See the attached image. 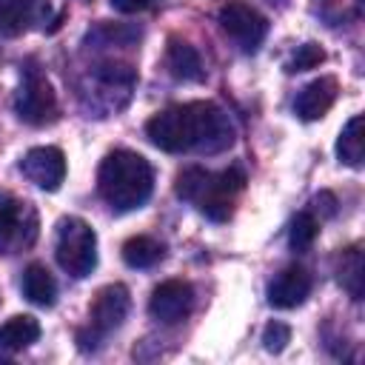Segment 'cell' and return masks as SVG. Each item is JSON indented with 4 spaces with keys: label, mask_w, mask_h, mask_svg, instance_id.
Listing matches in <instances>:
<instances>
[{
    "label": "cell",
    "mask_w": 365,
    "mask_h": 365,
    "mask_svg": "<svg viewBox=\"0 0 365 365\" xmlns=\"http://www.w3.org/2000/svg\"><path fill=\"white\" fill-rule=\"evenodd\" d=\"M145 137L168 154H220L234 145V125L217 103L194 100L154 114Z\"/></svg>",
    "instance_id": "obj_1"
},
{
    "label": "cell",
    "mask_w": 365,
    "mask_h": 365,
    "mask_svg": "<svg viewBox=\"0 0 365 365\" xmlns=\"http://www.w3.org/2000/svg\"><path fill=\"white\" fill-rule=\"evenodd\" d=\"M97 191L114 211H134L154 191V168L143 154L117 148L100 163Z\"/></svg>",
    "instance_id": "obj_2"
},
{
    "label": "cell",
    "mask_w": 365,
    "mask_h": 365,
    "mask_svg": "<svg viewBox=\"0 0 365 365\" xmlns=\"http://www.w3.org/2000/svg\"><path fill=\"white\" fill-rule=\"evenodd\" d=\"M245 188V171L231 165L225 171H205L200 165H191L177 174V197L191 202L200 214H205L214 222H225L234 214V200Z\"/></svg>",
    "instance_id": "obj_3"
},
{
    "label": "cell",
    "mask_w": 365,
    "mask_h": 365,
    "mask_svg": "<svg viewBox=\"0 0 365 365\" xmlns=\"http://www.w3.org/2000/svg\"><path fill=\"white\" fill-rule=\"evenodd\" d=\"M54 254H57L60 268L68 277H74V279L88 277L97 265V234H94V228L80 217H63L57 222Z\"/></svg>",
    "instance_id": "obj_4"
},
{
    "label": "cell",
    "mask_w": 365,
    "mask_h": 365,
    "mask_svg": "<svg viewBox=\"0 0 365 365\" xmlns=\"http://www.w3.org/2000/svg\"><path fill=\"white\" fill-rule=\"evenodd\" d=\"M128 308H131V297H128V288L114 282V285H106L97 291L91 308H88V325L77 331V342L83 351H94L100 348V342L114 334L125 317H128Z\"/></svg>",
    "instance_id": "obj_5"
},
{
    "label": "cell",
    "mask_w": 365,
    "mask_h": 365,
    "mask_svg": "<svg viewBox=\"0 0 365 365\" xmlns=\"http://www.w3.org/2000/svg\"><path fill=\"white\" fill-rule=\"evenodd\" d=\"M14 111L29 125H48L57 120V94L48 77L34 63H26L23 68V83L14 97Z\"/></svg>",
    "instance_id": "obj_6"
},
{
    "label": "cell",
    "mask_w": 365,
    "mask_h": 365,
    "mask_svg": "<svg viewBox=\"0 0 365 365\" xmlns=\"http://www.w3.org/2000/svg\"><path fill=\"white\" fill-rule=\"evenodd\" d=\"M37 211L31 202L0 194V254H17L34 245L37 240Z\"/></svg>",
    "instance_id": "obj_7"
},
{
    "label": "cell",
    "mask_w": 365,
    "mask_h": 365,
    "mask_svg": "<svg viewBox=\"0 0 365 365\" xmlns=\"http://www.w3.org/2000/svg\"><path fill=\"white\" fill-rule=\"evenodd\" d=\"M217 23L225 31V37H231V43L245 54H254L268 37V20L254 6L240 3V0L225 3L217 11Z\"/></svg>",
    "instance_id": "obj_8"
},
{
    "label": "cell",
    "mask_w": 365,
    "mask_h": 365,
    "mask_svg": "<svg viewBox=\"0 0 365 365\" xmlns=\"http://www.w3.org/2000/svg\"><path fill=\"white\" fill-rule=\"evenodd\" d=\"M194 308V288L185 279H165L151 291L148 314L163 325L182 322Z\"/></svg>",
    "instance_id": "obj_9"
},
{
    "label": "cell",
    "mask_w": 365,
    "mask_h": 365,
    "mask_svg": "<svg viewBox=\"0 0 365 365\" xmlns=\"http://www.w3.org/2000/svg\"><path fill=\"white\" fill-rule=\"evenodd\" d=\"M20 171L29 182L43 191H57L66 180V157L57 145H37L29 148L20 160Z\"/></svg>",
    "instance_id": "obj_10"
},
{
    "label": "cell",
    "mask_w": 365,
    "mask_h": 365,
    "mask_svg": "<svg viewBox=\"0 0 365 365\" xmlns=\"http://www.w3.org/2000/svg\"><path fill=\"white\" fill-rule=\"evenodd\" d=\"M91 80H94V103H103L106 111H117V108H123L117 94L128 103L131 88L137 83V74L125 63H103L91 71Z\"/></svg>",
    "instance_id": "obj_11"
},
{
    "label": "cell",
    "mask_w": 365,
    "mask_h": 365,
    "mask_svg": "<svg viewBox=\"0 0 365 365\" xmlns=\"http://www.w3.org/2000/svg\"><path fill=\"white\" fill-rule=\"evenodd\" d=\"M311 288H314L311 274L302 265H288L268 282V302L279 311H288V308L302 305L308 299Z\"/></svg>",
    "instance_id": "obj_12"
},
{
    "label": "cell",
    "mask_w": 365,
    "mask_h": 365,
    "mask_svg": "<svg viewBox=\"0 0 365 365\" xmlns=\"http://www.w3.org/2000/svg\"><path fill=\"white\" fill-rule=\"evenodd\" d=\"M336 97H339L336 77H317L305 88H299V94L294 100V111H297L299 120L311 123V120L325 117L331 111V106L336 103Z\"/></svg>",
    "instance_id": "obj_13"
},
{
    "label": "cell",
    "mask_w": 365,
    "mask_h": 365,
    "mask_svg": "<svg viewBox=\"0 0 365 365\" xmlns=\"http://www.w3.org/2000/svg\"><path fill=\"white\" fill-rule=\"evenodd\" d=\"M165 68L174 80H182V83H200L205 80V68H202V60L197 54V48L188 43V40H180V37H168V46H165Z\"/></svg>",
    "instance_id": "obj_14"
},
{
    "label": "cell",
    "mask_w": 365,
    "mask_h": 365,
    "mask_svg": "<svg viewBox=\"0 0 365 365\" xmlns=\"http://www.w3.org/2000/svg\"><path fill=\"white\" fill-rule=\"evenodd\" d=\"M23 294L29 302L40 305V308H51L57 302V282L51 277V271L43 262H31L23 271V282H20Z\"/></svg>",
    "instance_id": "obj_15"
},
{
    "label": "cell",
    "mask_w": 365,
    "mask_h": 365,
    "mask_svg": "<svg viewBox=\"0 0 365 365\" xmlns=\"http://www.w3.org/2000/svg\"><path fill=\"white\" fill-rule=\"evenodd\" d=\"M37 336H40V322L29 314H17L0 325V351L17 354V351L29 348L31 342H37Z\"/></svg>",
    "instance_id": "obj_16"
},
{
    "label": "cell",
    "mask_w": 365,
    "mask_h": 365,
    "mask_svg": "<svg viewBox=\"0 0 365 365\" xmlns=\"http://www.w3.org/2000/svg\"><path fill=\"white\" fill-rule=\"evenodd\" d=\"M37 14V0H0V34L17 37Z\"/></svg>",
    "instance_id": "obj_17"
},
{
    "label": "cell",
    "mask_w": 365,
    "mask_h": 365,
    "mask_svg": "<svg viewBox=\"0 0 365 365\" xmlns=\"http://www.w3.org/2000/svg\"><path fill=\"white\" fill-rule=\"evenodd\" d=\"M362 154H365V145H362V114H354L345 123V128L339 131L336 157H339V163H345L351 168H359L362 165Z\"/></svg>",
    "instance_id": "obj_18"
},
{
    "label": "cell",
    "mask_w": 365,
    "mask_h": 365,
    "mask_svg": "<svg viewBox=\"0 0 365 365\" xmlns=\"http://www.w3.org/2000/svg\"><path fill=\"white\" fill-rule=\"evenodd\" d=\"M339 285L348 291L351 299H362V285H365V265H362V248L351 245L339 257Z\"/></svg>",
    "instance_id": "obj_19"
},
{
    "label": "cell",
    "mask_w": 365,
    "mask_h": 365,
    "mask_svg": "<svg viewBox=\"0 0 365 365\" xmlns=\"http://www.w3.org/2000/svg\"><path fill=\"white\" fill-rule=\"evenodd\" d=\"M163 254H165L163 245L154 237H145V234L131 237L123 245V259H125L128 268H151L163 259Z\"/></svg>",
    "instance_id": "obj_20"
},
{
    "label": "cell",
    "mask_w": 365,
    "mask_h": 365,
    "mask_svg": "<svg viewBox=\"0 0 365 365\" xmlns=\"http://www.w3.org/2000/svg\"><path fill=\"white\" fill-rule=\"evenodd\" d=\"M317 234H319V220H317L311 211H299V214L291 220L288 245H291L297 254H302V251H308V248L314 245Z\"/></svg>",
    "instance_id": "obj_21"
},
{
    "label": "cell",
    "mask_w": 365,
    "mask_h": 365,
    "mask_svg": "<svg viewBox=\"0 0 365 365\" xmlns=\"http://www.w3.org/2000/svg\"><path fill=\"white\" fill-rule=\"evenodd\" d=\"M88 43H100V46H128L134 40H140V31L137 29H128V26H111V23H100L94 26L88 34H86Z\"/></svg>",
    "instance_id": "obj_22"
},
{
    "label": "cell",
    "mask_w": 365,
    "mask_h": 365,
    "mask_svg": "<svg viewBox=\"0 0 365 365\" xmlns=\"http://www.w3.org/2000/svg\"><path fill=\"white\" fill-rule=\"evenodd\" d=\"M319 63H325V48L322 46H317V43H302L297 51H294V57L288 60V66H285V71H308V68H317Z\"/></svg>",
    "instance_id": "obj_23"
},
{
    "label": "cell",
    "mask_w": 365,
    "mask_h": 365,
    "mask_svg": "<svg viewBox=\"0 0 365 365\" xmlns=\"http://www.w3.org/2000/svg\"><path fill=\"white\" fill-rule=\"evenodd\" d=\"M291 342V328L285 325V322H268L265 325V331H262V345H265V351H271V354H279L285 345Z\"/></svg>",
    "instance_id": "obj_24"
},
{
    "label": "cell",
    "mask_w": 365,
    "mask_h": 365,
    "mask_svg": "<svg viewBox=\"0 0 365 365\" xmlns=\"http://www.w3.org/2000/svg\"><path fill=\"white\" fill-rule=\"evenodd\" d=\"M157 0H111V9L120 14H140L145 9H151Z\"/></svg>",
    "instance_id": "obj_25"
}]
</instances>
